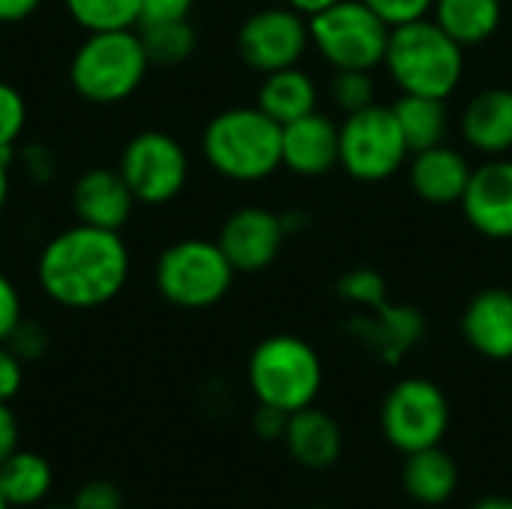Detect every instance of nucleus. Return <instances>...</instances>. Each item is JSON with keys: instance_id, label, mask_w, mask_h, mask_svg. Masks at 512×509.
<instances>
[{"instance_id": "obj_46", "label": "nucleus", "mask_w": 512, "mask_h": 509, "mask_svg": "<svg viewBox=\"0 0 512 509\" xmlns=\"http://www.w3.org/2000/svg\"><path fill=\"white\" fill-rule=\"evenodd\" d=\"M315 509H327V507H315Z\"/></svg>"}, {"instance_id": "obj_23", "label": "nucleus", "mask_w": 512, "mask_h": 509, "mask_svg": "<svg viewBox=\"0 0 512 509\" xmlns=\"http://www.w3.org/2000/svg\"><path fill=\"white\" fill-rule=\"evenodd\" d=\"M432 18L447 30L462 48L492 39L504 21L501 0H435Z\"/></svg>"}, {"instance_id": "obj_4", "label": "nucleus", "mask_w": 512, "mask_h": 509, "mask_svg": "<svg viewBox=\"0 0 512 509\" xmlns=\"http://www.w3.org/2000/svg\"><path fill=\"white\" fill-rule=\"evenodd\" d=\"M150 57L141 33L132 30H99L87 33L69 60L72 90L93 105L126 102L147 78Z\"/></svg>"}, {"instance_id": "obj_20", "label": "nucleus", "mask_w": 512, "mask_h": 509, "mask_svg": "<svg viewBox=\"0 0 512 509\" xmlns=\"http://www.w3.org/2000/svg\"><path fill=\"white\" fill-rule=\"evenodd\" d=\"M282 441H285L291 459L309 471H324L342 456L339 423L327 411H318L315 405L300 408L288 417V429H285Z\"/></svg>"}, {"instance_id": "obj_30", "label": "nucleus", "mask_w": 512, "mask_h": 509, "mask_svg": "<svg viewBox=\"0 0 512 509\" xmlns=\"http://www.w3.org/2000/svg\"><path fill=\"white\" fill-rule=\"evenodd\" d=\"M27 123V102L18 87L0 81V153H15Z\"/></svg>"}, {"instance_id": "obj_15", "label": "nucleus", "mask_w": 512, "mask_h": 509, "mask_svg": "<svg viewBox=\"0 0 512 509\" xmlns=\"http://www.w3.org/2000/svg\"><path fill=\"white\" fill-rule=\"evenodd\" d=\"M339 165V126L312 111L282 126V168L297 177H324Z\"/></svg>"}, {"instance_id": "obj_38", "label": "nucleus", "mask_w": 512, "mask_h": 509, "mask_svg": "<svg viewBox=\"0 0 512 509\" xmlns=\"http://www.w3.org/2000/svg\"><path fill=\"white\" fill-rule=\"evenodd\" d=\"M21 162H24L27 174H30L33 180H39V183H45V180L54 177V156H51V150L42 147V144L27 147L24 156H21Z\"/></svg>"}, {"instance_id": "obj_34", "label": "nucleus", "mask_w": 512, "mask_h": 509, "mask_svg": "<svg viewBox=\"0 0 512 509\" xmlns=\"http://www.w3.org/2000/svg\"><path fill=\"white\" fill-rule=\"evenodd\" d=\"M195 0H141L138 27L150 24H168V21H186L192 15Z\"/></svg>"}, {"instance_id": "obj_12", "label": "nucleus", "mask_w": 512, "mask_h": 509, "mask_svg": "<svg viewBox=\"0 0 512 509\" xmlns=\"http://www.w3.org/2000/svg\"><path fill=\"white\" fill-rule=\"evenodd\" d=\"M288 240L282 213L267 207H240L234 210L222 228L216 243L237 273H261L267 270Z\"/></svg>"}, {"instance_id": "obj_1", "label": "nucleus", "mask_w": 512, "mask_h": 509, "mask_svg": "<svg viewBox=\"0 0 512 509\" xmlns=\"http://www.w3.org/2000/svg\"><path fill=\"white\" fill-rule=\"evenodd\" d=\"M129 264V249L120 231L78 222L42 246L36 282L57 306L87 312L111 303L126 288Z\"/></svg>"}, {"instance_id": "obj_32", "label": "nucleus", "mask_w": 512, "mask_h": 509, "mask_svg": "<svg viewBox=\"0 0 512 509\" xmlns=\"http://www.w3.org/2000/svg\"><path fill=\"white\" fill-rule=\"evenodd\" d=\"M6 345L21 357V363H33L48 351V333L33 321H21L6 339Z\"/></svg>"}, {"instance_id": "obj_28", "label": "nucleus", "mask_w": 512, "mask_h": 509, "mask_svg": "<svg viewBox=\"0 0 512 509\" xmlns=\"http://www.w3.org/2000/svg\"><path fill=\"white\" fill-rule=\"evenodd\" d=\"M339 297L345 303H351L357 312H366V309H378L387 303V279L375 270V267H354L348 270L339 285H336Z\"/></svg>"}, {"instance_id": "obj_7", "label": "nucleus", "mask_w": 512, "mask_h": 509, "mask_svg": "<svg viewBox=\"0 0 512 509\" xmlns=\"http://www.w3.org/2000/svg\"><path fill=\"white\" fill-rule=\"evenodd\" d=\"M312 45L333 69H378L384 66L393 27L363 0H336L309 18Z\"/></svg>"}, {"instance_id": "obj_44", "label": "nucleus", "mask_w": 512, "mask_h": 509, "mask_svg": "<svg viewBox=\"0 0 512 509\" xmlns=\"http://www.w3.org/2000/svg\"><path fill=\"white\" fill-rule=\"evenodd\" d=\"M0 509H12L9 504H6V498H3V495H0Z\"/></svg>"}, {"instance_id": "obj_40", "label": "nucleus", "mask_w": 512, "mask_h": 509, "mask_svg": "<svg viewBox=\"0 0 512 509\" xmlns=\"http://www.w3.org/2000/svg\"><path fill=\"white\" fill-rule=\"evenodd\" d=\"M39 6L42 0H0V24H18L30 18Z\"/></svg>"}, {"instance_id": "obj_6", "label": "nucleus", "mask_w": 512, "mask_h": 509, "mask_svg": "<svg viewBox=\"0 0 512 509\" xmlns=\"http://www.w3.org/2000/svg\"><path fill=\"white\" fill-rule=\"evenodd\" d=\"M237 270L216 240L186 237L171 243L153 270L156 291L177 309H210L234 285Z\"/></svg>"}, {"instance_id": "obj_18", "label": "nucleus", "mask_w": 512, "mask_h": 509, "mask_svg": "<svg viewBox=\"0 0 512 509\" xmlns=\"http://www.w3.org/2000/svg\"><path fill=\"white\" fill-rule=\"evenodd\" d=\"M462 138L483 156H507L512 150V90L486 87L474 93L459 117Z\"/></svg>"}, {"instance_id": "obj_10", "label": "nucleus", "mask_w": 512, "mask_h": 509, "mask_svg": "<svg viewBox=\"0 0 512 509\" xmlns=\"http://www.w3.org/2000/svg\"><path fill=\"white\" fill-rule=\"evenodd\" d=\"M117 171L123 174L135 201L159 207L174 201L186 189L189 156L174 135L147 129L126 141Z\"/></svg>"}, {"instance_id": "obj_35", "label": "nucleus", "mask_w": 512, "mask_h": 509, "mask_svg": "<svg viewBox=\"0 0 512 509\" xmlns=\"http://www.w3.org/2000/svg\"><path fill=\"white\" fill-rule=\"evenodd\" d=\"M21 321H24L21 294H18V288L12 285V279L0 273V345L12 336V330H15Z\"/></svg>"}, {"instance_id": "obj_22", "label": "nucleus", "mask_w": 512, "mask_h": 509, "mask_svg": "<svg viewBox=\"0 0 512 509\" xmlns=\"http://www.w3.org/2000/svg\"><path fill=\"white\" fill-rule=\"evenodd\" d=\"M315 105H318V84L300 66L267 72L258 87V108L267 117H273L279 126L318 111Z\"/></svg>"}, {"instance_id": "obj_11", "label": "nucleus", "mask_w": 512, "mask_h": 509, "mask_svg": "<svg viewBox=\"0 0 512 509\" xmlns=\"http://www.w3.org/2000/svg\"><path fill=\"white\" fill-rule=\"evenodd\" d=\"M312 45L309 18L291 6H270L252 12L237 30V54L246 66L267 75L297 66Z\"/></svg>"}, {"instance_id": "obj_8", "label": "nucleus", "mask_w": 512, "mask_h": 509, "mask_svg": "<svg viewBox=\"0 0 512 509\" xmlns=\"http://www.w3.org/2000/svg\"><path fill=\"white\" fill-rule=\"evenodd\" d=\"M411 156L393 108L369 105L363 111L345 114L339 126V165L360 183L390 180Z\"/></svg>"}, {"instance_id": "obj_33", "label": "nucleus", "mask_w": 512, "mask_h": 509, "mask_svg": "<svg viewBox=\"0 0 512 509\" xmlns=\"http://www.w3.org/2000/svg\"><path fill=\"white\" fill-rule=\"evenodd\" d=\"M72 509H123V495L108 480H90L75 492Z\"/></svg>"}, {"instance_id": "obj_36", "label": "nucleus", "mask_w": 512, "mask_h": 509, "mask_svg": "<svg viewBox=\"0 0 512 509\" xmlns=\"http://www.w3.org/2000/svg\"><path fill=\"white\" fill-rule=\"evenodd\" d=\"M24 384V363L21 357L3 342L0 345V402H12Z\"/></svg>"}, {"instance_id": "obj_5", "label": "nucleus", "mask_w": 512, "mask_h": 509, "mask_svg": "<svg viewBox=\"0 0 512 509\" xmlns=\"http://www.w3.org/2000/svg\"><path fill=\"white\" fill-rule=\"evenodd\" d=\"M246 375L258 405L294 414L300 408L315 405L324 381V366L318 351L306 339L276 333L255 345V351L249 354Z\"/></svg>"}, {"instance_id": "obj_16", "label": "nucleus", "mask_w": 512, "mask_h": 509, "mask_svg": "<svg viewBox=\"0 0 512 509\" xmlns=\"http://www.w3.org/2000/svg\"><path fill=\"white\" fill-rule=\"evenodd\" d=\"M135 207V195L117 168H87L72 186V210L78 222L120 231Z\"/></svg>"}, {"instance_id": "obj_9", "label": "nucleus", "mask_w": 512, "mask_h": 509, "mask_svg": "<svg viewBox=\"0 0 512 509\" xmlns=\"http://www.w3.org/2000/svg\"><path fill=\"white\" fill-rule=\"evenodd\" d=\"M381 429L384 438L405 456L435 447L450 429V402L435 381L405 378L384 396Z\"/></svg>"}, {"instance_id": "obj_14", "label": "nucleus", "mask_w": 512, "mask_h": 509, "mask_svg": "<svg viewBox=\"0 0 512 509\" xmlns=\"http://www.w3.org/2000/svg\"><path fill=\"white\" fill-rule=\"evenodd\" d=\"M348 333L360 339L384 363H399L426 333V318L420 309L405 303H384L378 309L357 312L348 321Z\"/></svg>"}, {"instance_id": "obj_43", "label": "nucleus", "mask_w": 512, "mask_h": 509, "mask_svg": "<svg viewBox=\"0 0 512 509\" xmlns=\"http://www.w3.org/2000/svg\"><path fill=\"white\" fill-rule=\"evenodd\" d=\"M471 509H512V498H501V495H495V498H483L480 504H474Z\"/></svg>"}, {"instance_id": "obj_27", "label": "nucleus", "mask_w": 512, "mask_h": 509, "mask_svg": "<svg viewBox=\"0 0 512 509\" xmlns=\"http://www.w3.org/2000/svg\"><path fill=\"white\" fill-rule=\"evenodd\" d=\"M141 39H144L150 63H159V66L183 63L198 45V33L189 24V18L186 21H168V24L141 27Z\"/></svg>"}, {"instance_id": "obj_29", "label": "nucleus", "mask_w": 512, "mask_h": 509, "mask_svg": "<svg viewBox=\"0 0 512 509\" xmlns=\"http://www.w3.org/2000/svg\"><path fill=\"white\" fill-rule=\"evenodd\" d=\"M330 96L345 114L363 111L375 105V78L369 69H333Z\"/></svg>"}, {"instance_id": "obj_26", "label": "nucleus", "mask_w": 512, "mask_h": 509, "mask_svg": "<svg viewBox=\"0 0 512 509\" xmlns=\"http://www.w3.org/2000/svg\"><path fill=\"white\" fill-rule=\"evenodd\" d=\"M63 9L84 33L138 27L141 0H63Z\"/></svg>"}, {"instance_id": "obj_42", "label": "nucleus", "mask_w": 512, "mask_h": 509, "mask_svg": "<svg viewBox=\"0 0 512 509\" xmlns=\"http://www.w3.org/2000/svg\"><path fill=\"white\" fill-rule=\"evenodd\" d=\"M15 153H0V213L9 201V165Z\"/></svg>"}, {"instance_id": "obj_21", "label": "nucleus", "mask_w": 512, "mask_h": 509, "mask_svg": "<svg viewBox=\"0 0 512 509\" xmlns=\"http://www.w3.org/2000/svg\"><path fill=\"white\" fill-rule=\"evenodd\" d=\"M402 486L411 501L426 504V507H441L459 489V468L453 456L441 450V444H435V447L405 456Z\"/></svg>"}, {"instance_id": "obj_31", "label": "nucleus", "mask_w": 512, "mask_h": 509, "mask_svg": "<svg viewBox=\"0 0 512 509\" xmlns=\"http://www.w3.org/2000/svg\"><path fill=\"white\" fill-rule=\"evenodd\" d=\"M372 12H378L390 27L411 24L417 18H426L432 12L435 0H363Z\"/></svg>"}, {"instance_id": "obj_13", "label": "nucleus", "mask_w": 512, "mask_h": 509, "mask_svg": "<svg viewBox=\"0 0 512 509\" xmlns=\"http://www.w3.org/2000/svg\"><path fill=\"white\" fill-rule=\"evenodd\" d=\"M462 213L489 240H512V159L492 156L471 171Z\"/></svg>"}, {"instance_id": "obj_45", "label": "nucleus", "mask_w": 512, "mask_h": 509, "mask_svg": "<svg viewBox=\"0 0 512 509\" xmlns=\"http://www.w3.org/2000/svg\"><path fill=\"white\" fill-rule=\"evenodd\" d=\"M42 509H72V507H42Z\"/></svg>"}, {"instance_id": "obj_39", "label": "nucleus", "mask_w": 512, "mask_h": 509, "mask_svg": "<svg viewBox=\"0 0 512 509\" xmlns=\"http://www.w3.org/2000/svg\"><path fill=\"white\" fill-rule=\"evenodd\" d=\"M21 447V429L9 408V402H0V462H6Z\"/></svg>"}, {"instance_id": "obj_25", "label": "nucleus", "mask_w": 512, "mask_h": 509, "mask_svg": "<svg viewBox=\"0 0 512 509\" xmlns=\"http://www.w3.org/2000/svg\"><path fill=\"white\" fill-rule=\"evenodd\" d=\"M54 486V471L45 456L33 450H15L0 462V495L12 509L39 507Z\"/></svg>"}, {"instance_id": "obj_41", "label": "nucleus", "mask_w": 512, "mask_h": 509, "mask_svg": "<svg viewBox=\"0 0 512 509\" xmlns=\"http://www.w3.org/2000/svg\"><path fill=\"white\" fill-rule=\"evenodd\" d=\"M336 0H285V6H291V9H297L300 15H306V18H312V15H318V12H324L327 6H333Z\"/></svg>"}, {"instance_id": "obj_19", "label": "nucleus", "mask_w": 512, "mask_h": 509, "mask_svg": "<svg viewBox=\"0 0 512 509\" xmlns=\"http://www.w3.org/2000/svg\"><path fill=\"white\" fill-rule=\"evenodd\" d=\"M471 162L465 159V153H459L456 147L438 144L429 150L414 153L411 165H408V180L411 189L417 192V198H423L426 204H459L468 180H471Z\"/></svg>"}, {"instance_id": "obj_3", "label": "nucleus", "mask_w": 512, "mask_h": 509, "mask_svg": "<svg viewBox=\"0 0 512 509\" xmlns=\"http://www.w3.org/2000/svg\"><path fill=\"white\" fill-rule=\"evenodd\" d=\"M384 66L402 93L450 99L465 72V48L426 15L393 27Z\"/></svg>"}, {"instance_id": "obj_24", "label": "nucleus", "mask_w": 512, "mask_h": 509, "mask_svg": "<svg viewBox=\"0 0 512 509\" xmlns=\"http://www.w3.org/2000/svg\"><path fill=\"white\" fill-rule=\"evenodd\" d=\"M396 114V123L402 129V138L414 153L429 150L444 144L447 132H450V111H447V99H435V96H417V93H402L396 99V105H390Z\"/></svg>"}, {"instance_id": "obj_37", "label": "nucleus", "mask_w": 512, "mask_h": 509, "mask_svg": "<svg viewBox=\"0 0 512 509\" xmlns=\"http://www.w3.org/2000/svg\"><path fill=\"white\" fill-rule=\"evenodd\" d=\"M288 417L285 411L279 408H270V405H258L255 411V432L264 438V441H273V438H285V429H288Z\"/></svg>"}, {"instance_id": "obj_2", "label": "nucleus", "mask_w": 512, "mask_h": 509, "mask_svg": "<svg viewBox=\"0 0 512 509\" xmlns=\"http://www.w3.org/2000/svg\"><path fill=\"white\" fill-rule=\"evenodd\" d=\"M207 165L234 183H258L282 168V126L255 108L219 111L201 135Z\"/></svg>"}, {"instance_id": "obj_17", "label": "nucleus", "mask_w": 512, "mask_h": 509, "mask_svg": "<svg viewBox=\"0 0 512 509\" xmlns=\"http://www.w3.org/2000/svg\"><path fill=\"white\" fill-rule=\"evenodd\" d=\"M462 336L486 360H512L510 288H486L474 294L462 315Z\"/></svg>"}]
</instances>
